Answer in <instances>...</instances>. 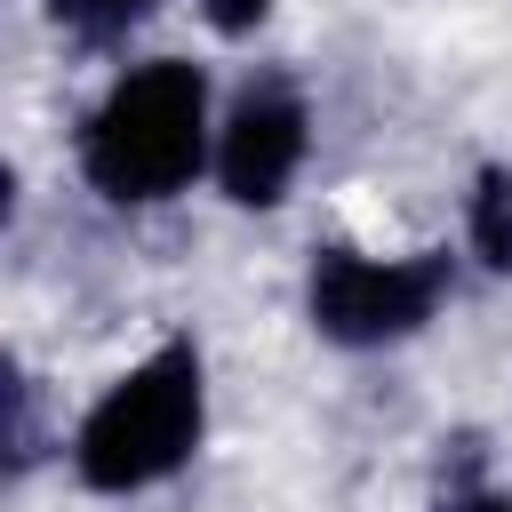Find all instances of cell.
I'll return each mask as SVG.
<instances>
[{
    "instance_id": "3957f363",
    "label": "cell",
    "mask_w": 512,
    "mask_h": 512,
    "mask_svg": "<svg viewBox=\"0 0 512 512\" xmlns=\"http://www.w3.org/2000/svg\"><path fill=\"white\" fill-rule=\"evenodd\" d=\"M448 296V256H352V248H320L304 304L312 328L328 344H392L416 336Z\"/></svg>"
},
{
    "instance_id": "277c9868",
    "label": "cell",
    "mask_w": 512,
    "mask_h": 512,
    "mask_svg": "<svg viewBox=\"0 0 512 512\" xmlns=\"http://www.w3.org/2000/svg\"><path fill=\"white\" fill-rule=\"evenodd\" d=\"M296 160H304V104L288 88H248L216 136V184L240 208H272L288 200Z\"/></svg>"
},
{
    "instance_id": "ba28073f",
    "label": "cell",
    "mask_w": 512,
    "mask_h": 512,
    "mask_svg": "<svg viewBox=\"0 0 512 512\" xmlns=\"http://www.w3.org/2000/svg\"><path fill=\"white\" fill-rule=\"evenodd\" d=\"M448 512H512V496H456Z\"/></svg>"
},
{
    "instance_id": "8992f818",
    "label": "cell",
    "mask_w": 512,
    "mask_h": 512,
    "mask_svg": "<svg viewBox=\"0 0 512 512\" xmlns=\"http://www.w3.org/2000/svg\"><path fill=\"white\" fill-rule=\"evenodd\" d=\"M200 16H208L224 40H240V32H256V24L272 16V0H200Z\"/></svg>"
},
{
    "instance_id": "7a4b0ae2",
    "label": "cell",
    "mask_w": 512,
    "mask_h": 512,
    "mask_svg": "<svg viewBox=\"0 0 512 512\" xmlns=\"http://www.w3.org/2000/svg\"><path fill=\"white\" fill-rule=\"evenodd\" d=\"M200 408H208V392H200V352L176 336V344H160L152 360H136V368L88 408V424H80V440H72L80 480L104 488V496H128V488L168 480V472L200 448Z\"/></svg>"
},
{
    "instance_id": "5b68a950",
    "label": "cell",
    "mask_w": 512,
    "mask_h": 512,
    "mask_svg": "<svg viewBox=\"0 0 512 512\" xmlns=\"http://www.w3.org/2000/svg\"><path fill=\"white\" fill-rule=\"evenodd\" d=\"M472 248L488 272H512V168H480L472 184Z\"/></svg>"
},
{
    "instance_id": "52a82bcc",
    "label": "cell",
    "mask_w": 512,
    "mask_h": 512,
    "mask_svg": "<svg viewBox=\"0 0 512 512\" xmlns=\"http://www.w3.org/2000/svg\"><path fill=\"white\" fill-rule=\"evenodd\" d=\"M64 16H80L88 32H104V24H128V16H144L152 0H56Z\"/></svg>"
},
{
    "instance_id": "6da1fadb",
    "label": "cell",
    "mask_w": 512,
    "mask_h": 512,
    "mask_svg": "<svg viewBox=\"0 0 512 512\" xmlns=\"http://www.w3.org/2000/svg\"><path fill=\"white\" fill-rule=\"evenodd\" d=\"M208 160V80L184 56H152L80 128V168L104 200H168Z\"/></svg>"
}]
</instances>
